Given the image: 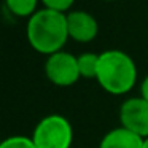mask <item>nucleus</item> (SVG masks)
<instances>
[{"mask_svg":"<svg viewBox=\"0 0 148 148\" xmlns=\"http://www.w3.org/2000/svg\"><path fill=\"white\" fill-rule=\"evenodd\" d=\"M26 38L32 49L46 58L64 49L70 40L67 29V14L40 8L30 19H27Z\"/></svg>","mask_w":148,"mask_h":148,"instance_id":"1","label":"nucleus"},{"mask_svg":"<svg viewBox=\"0 0 148 148\" xmlns=\"http://www.w3.org/2000/svg\"><path fill=\"white\" fill-rule=\"evenodd\" d=\"M137 65L131 54L121 49H107L99 54L96 81L105 92L123 96L137 83Z\"/></svg>","mask_w":148,"mask_h":148,"instance_id":"2","label":"nucleus"},{"mask_svg":"<svg viewBox=\"0 0 148 148\" xmlns=\"http://www.w3.org/2000/svg\"><path fill=\"white\" fill-rule=\"evenodd\" d=\"M30 138L37 148H70L73 143V126L64 115L51 113L35 124Z\"/></svg>","mask_w":148,"mask_h":148,"instance_id":"3","label":"nucleus"},{"mask_svg":"<svg viewBox=\"0 0 148 148\" xmlns=\"http://www.w3.org/2000/svg\"><path fill=\"white\" fill-rule=\"evenodd\" d=\"M45 75L48 81L59 88H69L78 83L80 70H78L77 56L69 51H59L48 56L45 61Z\"/></svg>","mask_w":148,"mask_h":148,"instance_id":"4","label":"nucleus"},{"mask_svg":"<svg viewBox=\"0 0 148 148\" xmlns=\"http://www.w3.org/2000/svg\"><path fill=\"white\" fill-rule=\"evenodd\" d=\"M119 126L148 138V102L140 96L127 97L119 107Z\"/></svg>","mask_w":148,"mask_h":148,"instance_id":"5","label":"nucleus"},{"mask_svg":"<svg viewBox=\"0 0 148 148\" xmlns=\"http://www.w3.org/2000/svg\"><path fill=\"white\" fill-rule=\"evenodd\" d=\"M67 29L70 40L78 43H89L99 34V23L94 14L84 10H73L67 13Z\"/></svg>","mask_w":148,"mask_h":148,"instance_id":"6","label":"nucleus"},{"mask_svg":"<svg viewBox=\"0 0 148 148\" xmlns=\"http://www.w3.org/2000/svg\"><path fill=\"white\" fill-rule=\"evenodd\" d=\"M143 142L145 140L137 134L119 126L105 132L100 138L99 148H143Z\"/></svg>","mask_w":148,"mask_h":148,"instance_id":"7","label":"nucleus"},{"mask_svg":"<svg viewBox=\"0 0 148 148\" xmlns=\"http://www.w3.org/2000/svg\"><path fill=\"white\" fill-rule=\"evenodd\" d=\"M40 0H5V8L16 18H30L40 10Z\"/></svg>","mask_w":148,"mask_h":148,"instance_id":"8","label":"nucleus"},{"mask_svg":"<svg viewBox=\"0 0 148 148\" xmlns=\"http://www.w3.org/2000/svg\"><path fill=\"white\" fill-rule=\"evenodd\" d=\"M78 61V70H80L81 78H89L96 80L97 78V70H99V54L92 51L81 53L77 56Z\"/></svg>","mask_w":148,"mask_h":148,"instance_id":"9","label":"nucleus"},{"mask_svg":"<svg viewBox=\"0 0 148 148\" xmlns=\"http://www.w3.org/2000/svg\"><path fill=\"white\" fill-rule=\"evenodd\" d=\"M0 148H37V147L34 145L30 137H26V135H11V137H7L0 143Z\"/></svg>","mask_w":148,"mask_h":148,"instance_id":"10","label":"nucleus"},{"mask_svg":"<svg viewBox=\"0 0 148 148\" xmlns=\"http://www.w3.org/2000/svg\"><path fill=\"white\" fill-rule=\"evenodd\" d=\"M40 3L43 5V8L67 14V11L73 7L75 0H40Z\"/></svg>","mask_w":148,"mask_h":148,"instance_id":"11","label":"nucleus"},{"mask_svg":"<svg viewBox=\"0 0 148 148\" xmlns=\"http://www.w3.org/2000/svg\"><path fill=\"white\" fill-rule=\"evenodd\" d=\"M140 97H143V99L148 102V75L142 80V83H140Z\"/></svg>","mask_w":148,"mask_h":148,"instance_id":"12","label":"nucleus"},{"mask_svg":"<svg viewBox=\"0 0 148 148\" xmlns=\"http://www.w3.org/2000/svg\"><path fill=\"white\" fill-rule=\"evenodd\" d=\"M143 148H148V138H145V142H143Z\"/></svg>","mask_w":148,"mask_h":148,"instance_id":"13","label":"nucleus"},{"mask_svg":"<svg viewBox=\"0 0 148 148\" xmlns=\"http://www.w3.org/2000/svg\"><path fill=\"white\" fill-rule=\"evenodd\" d=\"M107 2H113V0H107Z\"/></svg>","mask_w":148,"mask_h":148,"instance_id":"14","label":"nucleus"}]
</instances>
